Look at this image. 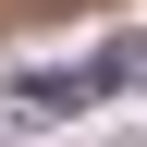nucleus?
<instances>
[{
	"instance_id": "f257e3e1",
	"label": "nucleus",
	"mask_w": 147,
	"mask_h": 147,
	"mask_svg": "<svg viewBox=\"0 0 147 147\" xmlns=\"http://www.w3.org/2000/svg\"><path fill=\"white\" fill-rule=\"evenodd\" d=\"M110 86H135V49H98V61H61V74H25L12 98H25V110H86V98H110Z\"/></svg>"
}]
</instances>
